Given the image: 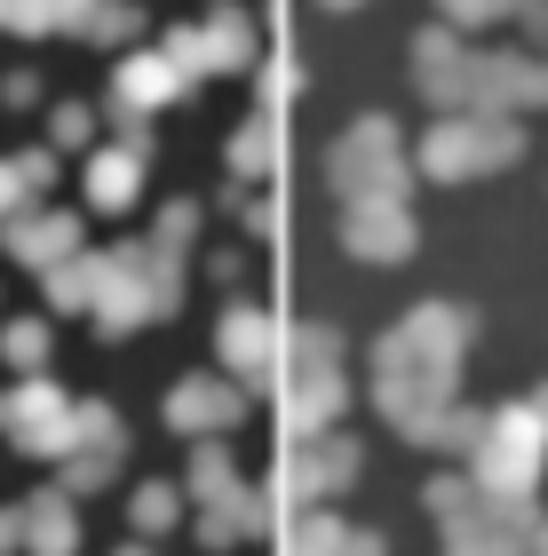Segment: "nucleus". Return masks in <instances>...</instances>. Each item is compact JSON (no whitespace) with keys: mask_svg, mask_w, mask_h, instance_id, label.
Here are the masks:
<instances>
[{"mask_svg":"<svg viewBox=\"0 0 548 556\" xmlns=\"http://www.w3.org/2000/svg\"><path fill=\"white\" fill-rule=\"evenodd\" d=\"M501 160H509V128H437V136H430V167H437V175L501 167Z\"/></svg>","mask_w":548,"mask_h":556,"instance_id":"1","label":"nucleus"},{"mask_svg":"<svg viewBox=\"0 0 548 556\" xmlns=\"http://www.w3.org/2000/svg\"><path fill=\"white\" fill-rule=\"evenodd\" d=\"M56 429H64V397H56V390H16V397H9V438L56 445Z\"/></svg>","mask_w":548,"mask_h":556,"instance_id":"2","label":"nucleus"},{"mask_svg":"<svg viewBox=\"0 0 548 556\" xmlns=\"http://www.w3.org/2000/svg\"><path fill=\"white\" fill-rule=\"evenodd\" d=\"M351 247H366V255H406L413 231H406V215H390V207H358L351 215Z\"/></svg>","mask_w":548,"mask_h":556,"instance_id":"3","label":"nucleus"},{"mask_svg":"<svg viewBox=\"0 0 548 556\" xmlns=\"http://www.w3.org/2000/svg\"><path fill=\"white\" fill-rule=\"evenodd\" d=\"M239 406H231V390H215V382H183L176 390V421L183 429H207V421H231Z\"/></svg>","mask_w":548,"mask_h":556,"instance_id":"4","label":"nucleus"},{"mask_svg":"<svg viewBox=\"0 0 548 556\" xmlns=\"http://www.w3.org/2000/svg\"><path fill=\"white\" fill-rule=\"evenodd\" d=\"M119 80H128V104H167V96H176V72L167 64H128Z\"/></svg>","mask_w":548,"mask_h":556,"instance_id":"5","label":"nucleus"},{"mask_svg":"<svg viewBox=\"0 0 548 556\" xmlns=\"http://www.w3.org/2000/svg\"><path fill=\"white\" fill-rule=\"evenodd\" d=\"M128 184H136V143H119L104 167H95V199H128Z\"/></svg>","mask_w":548,"mask_h":556,"instance_id":"6","label":"nucleus"},{"mask_svg":"<svg viewBox=\"0 0 548 556\" xmlns=\"http://www.w3.org/2000/svg\"><path fill=\"white\" fill-rule=\"evenodd\" d=\"M231 358L239 366H263V318H246V311L231 318Z\"/></svg>","mask_w":548,"mask_h":556,"instance_id":"7","label":"nucleus"},{"mask_svg":"<svg viewBox=\"0 0 548 556\" xmlns=\"http://www.w3.org/2000/svg\"><path fill=\"white\" fill-rule=\"evenodd\" d=\"M40 350H48L40 326H9V358H16V366H24V358H40Z\"/></svg>","mask_w":548,"mask_h":556,"instance_id":"8","label":"nucleus"},{"mask_svg":"<svg viewBox=\"0 0 548 556\" xmlns=\"http://www.w3.org/2000/svg\"><path fill=\"white\" fill-rule=\"evenodd\" d=\"M136 517H143V525H167V517H176V501H167V493H143Z\"/></svg>","mask_w":548,"mask_h":556,"instance_id":"9","label":"nucleus"}]
</instances>
